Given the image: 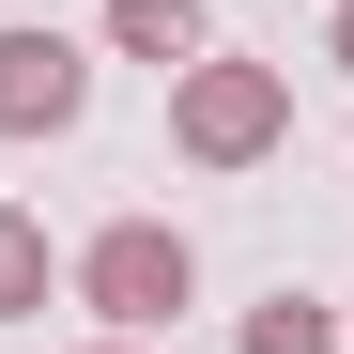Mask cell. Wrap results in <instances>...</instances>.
Instances as JSON below:
<instances>
[{
  "mask_svg": "<svg viewBox=\"0 0 354 354\" xmlns=\"http://www.w3.org/2000/svg\"><path fill=\"white\" fill-rule=\"evenodd\" d=\"M108 46H124V62H169V77H185L201 46H216V16H201V0H108Z\"/></svg>",
  "mask_w": 354,
  "mask_h": 354,
  "instance_id": "277c9868",
  "label": "cell"
},
{
  "mask_svg": "<svg viewBox=\"0 0 354 354\" xmlns=\"http://www.w3.org/2000/svg\"><path fill=\"white\" fill-rule=\"evenodd\" d=\"M339 324H354V308H308V292H262V308H247V354H339Z\"/></svg>",
  "mask_w": 354,
  "mask_h": 354,
  "instance_id": "8992f818",
  "label": "cell"
},
{
  "mask_svg": "<svg viewBox=\"0 0 354 354\" xmlns=\"http://www.w3.org/2000/svg\"><path fill=\"white\" fill-rule=\"evenodd\" d=\"M46 277H62V262H46V231L0 201V324H46Z\"/></svg>",
  "mask_w": 354,
  "mask_h": 354,
  "instance_id": "5b68a950",
  "label": "cell"
},
{
  "mask_svg": "<svg viewBox=\"0 0 354 354\" xmlns=\"http://www.w3.org/2000/svg\"><path fill=\"white\" fill-rule=\"evenodd\" d=\"M93 108V62H77V31H0V139H62Z\"/></svg>",
  "mask_w": 354,
  "mask_h": 354,
  "instance_id": "3957f363",
  "label": "cell"
},
{
  "mask_svg": "<svg viewBox=\"0 0 354 354\" xmlns=\"http://www.w3.org/2000/svg\"><path fill=\"white\" fill-rule=\"evenodd\" d=\"M169 139H185V169H262L277 139H292V77L277 62H201L169 77Z\"/></svg>",
  "mask_w": 354,
  "mask_h": 354,
  "instance_id": "7a4b0ae2",
  "label": "cell"
},
{
  "mask_svg": "<svg viewBox=\"0 0 354 354\" xmlns=\"http://www.w3.org/2000/svg\"><path fill=\"white\" fill-rule=\"evenodd\" d=\"M324 62H339V77H354V0H339V31H324Z\"/></svg>",
  "mask_w": 354,
  "mask_h": 354,
  "instance_id": "52a82bcc",
  "label": "cell"
},
{
  "mask_svg": "<svg viewBox=\"0 0 354 354\" xmlns=\"http://www.w3.org/2000/svg\"><path fill=\"white\" fill-rule=\"evenodd\" d=\"M93 354H139V339H93Z\"/></svg>",
  "mask_w": 354,
  "mask_h": 354,
  "instance_id": "ba28073f",
  "label": "cell"
},
{
  "mask_svg": "<svg viewBox=\"0 0 354 354\" xmlns=\"http://www.w3.org/2000/svg\"><path fill=\"white\" fill-rule=\"evenodd\" d=\"M185 292H201V247L169 216H108L93 247H77V308L108 339H154V324H185Z\"/></svg>",
  "mask_w": 354,
  "mask_h": 354,
  "instance_id": "6da1fadb",
  "label": "cell"
}]
</instances>
